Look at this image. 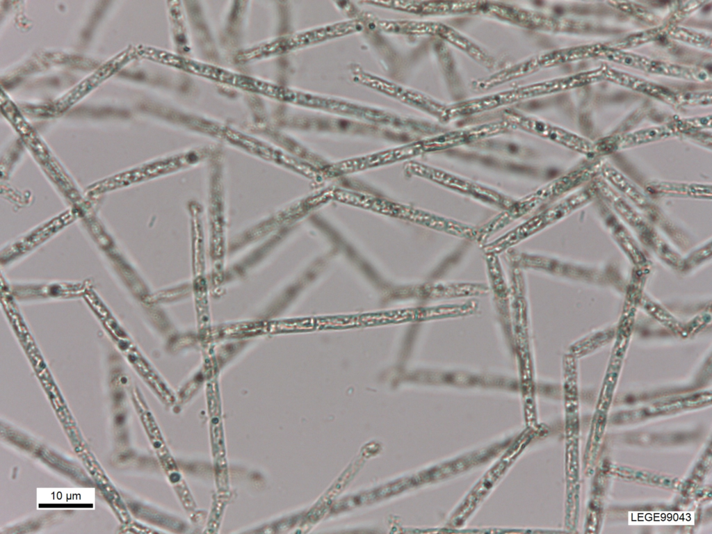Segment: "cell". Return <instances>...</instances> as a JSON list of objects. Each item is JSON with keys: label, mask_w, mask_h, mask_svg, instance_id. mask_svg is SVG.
<instances>
[{"label": "cell", "mask_w": 712, "mask_h": 534, "mask_svg": "<svg viewBox=\"0 0 712 534\" xmlns=\"http://www.w3.org/2000/svg\"><path fill=\"white\" fill-rule=\"evenodd\" d=\"M680 134L676 121L604 139L595 144L596 152H611L665 139Z\"/></svg>", "instance_id": "obj_4"}, {"label": "cell", "mask_w": 712, "mask_h": 534, "mask_svg": "<svg viewBox=\"0 0 712 534\" xmlns=\"http://www.w3.org/2000/svg\"><path fill=\"white\" fill-rule=\"evenodd\" d=\"M671 25H664L663 26L657 27L651 30L640 32L638 33L633 34L627 38H625L619 46L621 48L631 47L640 44H642L647 42L652 41L654 39L658 38L660 35L666 34L668 32Z\"/></svg>", "instance_id": "obj_13"}, {"label": "cell", "mask_w": 712, "mask_h": 534, "mask_svg": "<svg viewBox=\"0 0 712 534\" xmlns=\"http://www.w3.org/2000/svg\"><path fill=\"white\" fill-rule=\"evenodd\" d=\"M648 73L704 82L711 80V74L705 70L652 59Z\"/></svg>", "instance_id": "obj_9"}, {"label": "cell", "mask_w": 712, "mask_h": 534, "mask_svg": "<svg viewBox=\"0 0 712 534\" xmlns=\"http://www.w3.org/2000/svg\"><path fill=\"white\" fill-rule=\"evenodd\" d=\"M609 3L615 8L632 15L636 17H639L645 21L654 22L655 19L654 15L651 13L650 10L640 5L624 1H612Z\"/></svg>", "instance_id": "obj_14"}, {"label": "cell", "mask_w": 712, "mask_h": 534, "mask_svg": "<svg viewBox=\"0 0 712 534\" xmlns=\"http://www.w3.org/2000/svg\"><path fill=\"white\" fill-rule=\"evenodd\" d=\"M667 35L699 47L709 49L711 48V38L710 36L683 27L672 26L668 30Z\"/></svg>", "instance_id": "obj_12"}, {"label": "cell", "mask_w": 712, "mask_h": 534, "mask_svg": "<svg viewBox=\"0 0 712 534\" xmlns=\"http://www.w3.org/2000/svg\"><path fill=\"white\" fill-rule=\"evenodd\" d=\"M647 190L658 195L711 198V186L706 184L656 181L649 184Z\"/></svg>", "instance_id": "obj_8"}, {"label": "cell", "mask_w": 712, "mask_h": 534, "mask_svg": "<svg viewBox=\"0 0 712 534\" xmlns=\"http://www.w3.org/2000/svg\"><path fill=\"white\" fill-rule=\"evenodd\" d=\"M506 119L511 124H515L526 131L547 138L572 150L586 155L596 152L594 143L562 128L515 113H508Z\"/></svg>", "instance_id": "obj_3"}, {"label": "cell", "mask_w": 712, "mask_h": 534, "mask_svg": "<svg viewBox=\"0 0 712 534\" xmlns=\"http://www.w3.org/2000/svg\"><path fill=\"white\" fill-rule=\"evenodd\" d=\"M605 44H593L580 45L555 50L542 56L544 67L576 61L590 58H599Z\"/></svg>", "instance_id": "obj_7"}, {"label": "cell", "mask_w": 712, "mask_h": 534, "mask_svg": "<svg viewBox=\"0 0 712 534\" xmlns=\"http://www.w3.org/2000/svg\"><path fill=\"white\" fill-rule=\"evenodd\" d=\"M410 168L421 175L430 177V179L447 186L458 188L460 191L479 196L482 198H486L487 200H492V202L499 204H503L505 207L508 202V200L493 191H487L485 188L478 186L467 183L459 178L454 177L449 174L418 165H411Z\"/></svg>", "instance_id": "obj_6"}, {"label": "cell", "mask_w": 712, "mask_h": 534, "mask_svg": "<svg viewBox=\"0 0 712 534\" xmlns=\"http://www.w3.org/2000/svg\"><path fill=\"white\" fill-rule=\"evenodd\" d=\"M594 188L591 187L578 191L500 238L499 241L492 244L493 248L501 250L511 245L565 217L588 203L594 195Z\"/></svg>", "instance_id": "obj_2"}, {"label": "cell", "mask_w": 712, "mask_h": 534, "mask_svg": "<svg viewBox=\"0 0 712 534\" xmlns=\"http://www.w3.org/2000/svg\"><path fill=\"white\" fill-rule=\"evenodd\" d=\"M602 80L599 67L467 100L448 107V118L468 115L536 97L582 87Z\"/></svg>", "instance_id": "obj_1"}, {"label": "cell", "mask_w": 712, "mask_h": 534, "mask_svg": "<svg viewBox=\"0 0 712 534\" xmlns=\"http://www.w3.org/2000/svg\"><path fill=\"white\" fill-rule=\"evenodd\" d=\"M361 26L357 22L341 23L334 26L321 28L311 32L294 36L284 41L285 49L295 46L314 42L334 35H342L360 29Z\"/></svg>", "instance_id": "obj_10"}, {"label": "cell", "mask_w": 712, "mask_h": 534, "mask_svg": "<svg viewBox=\"0 0 712 534\" xmlns=\"http://www.w3.org/2000/svg\"><path fill=\"white\" fill-rule=\"evenodd\" d=\"M602 79L610 81L672 105L680 106L681 92L652 83L606 65L599 67Z\"/></svg>", "instance_id": "obj_5"}, {"label": "cell", "mask_w": 712, "mask_h": 534, "mask_svg": "<svg viewBox=\"0 0 712 534\" xmlns=\"http://www.w3.org/2000/svg\"><path fill=\"white\" fill-rule=\"evenodd\" d=\"M600 170L605 178L636 204L640 207L647 205L646 197L619 171L606 164L600 166Z\"/></svg>", "instance_id": "obj_11"}]
</instances>
